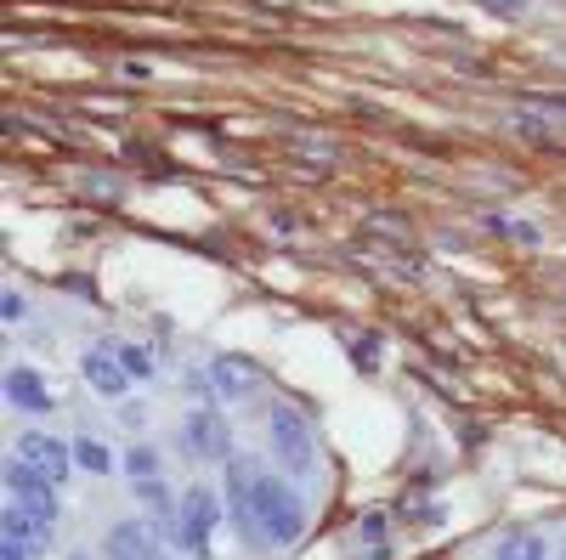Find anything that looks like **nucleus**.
<instances>
[{"mask_svg":"<svg viewBox=\"0 0 566 560\" xmlns=\"http://www.w3.org/2000/svg\"><path fill=\"white\" fill-rule=\"evenodd\" d=\"M255 369L244 357H210V369H205V390L216 402H244V397H255Z\"/></svg>","mask_w":566,"mask_h":560,"instance_id":"9d476101","label":"nucleus"},{"mask_svg":"<svg viewBox=\"0 0 566 560\" xmlns=\"http://www.w3.org/2000/svg\"><path fill=\"white\" fill-rule=\"evenodd\" d=\"M493 560H550V544H544V533H527V526H516V533L498 538Z\"/></svg>","mask_w":566,"mask_h":560,"instance_id":"ddd939ff","label":"nucleus"},{"mask_svg":"<svg viewBox=\"0 0 566 560\" xmlns=\"http://www.w3.org/2000/svg\"><path fill=\"white\" fill-rule=\"evenodd\" d=\"M23 312H28V306H23V294H18V289L0 294V317H7V323H23Z\"/></svg>","mask_w":566,"mask_h":560,"instance_id":"f3484780","label":"nucleus"},{"mask_svg":"<svg viewBox=\"0 0 566 560\" xmlns=\"http://www.w3.org/2000/svg\"><path fill=\"white\" fill-rule=\"evenodd\" d=\"M487 12H498V18H527V7L532 0H482Z\"/></svg>","mask_w":566,"mask_h":560,"instance_id":"a211bd4d","label":"nucleus"},{"mask_svg":"<svg viewBox=\"0 0 566 560\" xmlns=\"http://www.w3.org/2000/svg\"><path fill=\"white\" fill-rule=\"evenodd\" d=\"M0 526H7V538H18V544H28V549H51V538H57V526L51 521H41L28 504H7L0 510Z\"/></svg>","mask_w":566,"mask_h":560,"instance_id":"9b49d317","label":"nucleus"},{"mask_svg":"<svg viewBox=\"0 0 566 560\" xmlns=\"http://www.w3.org/2000/svg\"><path fill=\"white\" fill-rule=\"evenodd\" d=\"M561 560H566V555H561Z\"/></svg>","mask_w":566,"mask_h":560,"instance_id":"4be33fe9","label":"nucleus"},{"mask_svg":"<svg viewBox=\"0 0 566 560\" xmlns=\"http://www.w3.org/2000/svg\"><path fill=\"white\" fill-rule=\"evenodd\" d=\"M12 458H23L28 470H41L51 487H62L74 476V442H62V436H51V431H23L18 442H12Z\"/></svg>","mask_w":566,"mask_h":560,"instance_id":"20e7f679","label":"nucleus"},{"mask_svg":"<svg viewBox=\"0 0 566 560\" xmlns=\"http://www.w3.org/2000/svg\"><path fill=\"white\" fill-rule=\"evenodd\" d=\"M221 481H227V510L232 515H239L244 504H250V487H255V476H261V465H255V458H221Z\"/></svg>","mask_w":566,"mask_h":560,"instance_id":"f8f14e48","label":"nucleus"},{"mask_svg":"<svg viewBox=\"0 0 566 560\" xmlns=\"http://www.w3.org/2000/svg\"><path fill=\"white\" fill-rule=\"evenodd\" d=\"M0 560H35V549L18 544V538H7V544H0Z\"/></svg>","mask_w":566,"mask_h":560,"instance_id":"6ab92c4d","label":"nucleus"},{"mask_svg":"<svg viewBox=\"0 0 566 560\" xmlns=\"http://www.w3.org/2000/svg\"><path fill=\"white\" fill-rule=\"evenodd\" d=\"M244 526V538L261 544V549H289V544H301L307 533V499H301V487H294L289 476H273V470H261L255 487H250V504L232 515Z\"/></svg>","mask_w":566,"mask_h":560,"instance_id":"f257e3e1","label":"nucleus"},{"mask_svg":"<svg viewBox=\"0 0 566 560\" xmlns=\"http://www.w3.org/2000/svg\"><path fill=\"white\" fill-rule=\"evenodd\" d=\"M142 419H148V408H142V402H125V408H119V424H130V431H137Z\"/></svg>","mask_w":566,"mask_h":560,"instance_id":"aec40b11","label":"nucleus"},{"mask_svg":"<svg viewBox=\"0 0 566 560\" xmlns=\"http://www.w3.org/2000/svg\"><path fill=\"white\" fill-rule=\"evenodd\" d=\"M119 74H125V80H153V62H125Z\"/></svg>","mask_w":566,"mask_h":560,"instance_id":"412c9836","label":"nucleus"},{"mask_svg":"<svg viewBox=\"0 0 566 560\" xmlns=\"http://www.w3.org/2000/svg\"><path fill=\"white\" fill-rule=\"evenodd\" d=\"M80 374H85V385L96 390V397H108V402H125V390L137 385V380L125 374V362H119L114 340H103V346H91V351L80 357Z\"/></svg>","mask_w":566,"mask_h":560,"instance_id":"423d86ee","label":"nucleus"},{"mask_svg":"<svg viewBox=\"0 0 566 560\" xmlns=\"http://www.w3.org/2000/svg\"><path fill=\"white\" fill-rule=\"evenodd\" d=\"M182 436L198 458H232V424H227L221 408H193L182 419Z\"/></svg>","mask_w":566,"mask_h":560,"instance_id":"0eeeda50","label":"nucleus"},{"mask_svg":"<svg viewBox=\"0 0 566 560\" xmlns=\"http://www.w3.org/2000/svg\"><path fill=\"white\" fill-rule=\"evenodd\" d=\"M103 555H108V560H164L159 526H153V521H137V515L114 521L108 538H103Z\"/></svg>","mask_w":566,"mask_h":560,"instance_id":"39448f33","label":"nucleus"},{"mask_svg":"<svg viewBox=\"0 0 566 560\" xmlns=\"http://www.w3.org/2000/svg\"><path fill=\"white\" fill-rule=\"evenodd\" d=\"M119 465H125V476H130V487H137V481H159V453L153 447H130L125 458H119Z\"/></svg>","mask_w":566,"mask_h":560,"instance_id":"dca6fc26","label":"nucleus"},{"mask_svg":"<svg viewBox=\"0 0 566 560\" xmlns=\"http://www.w3.org/2000/svg\"><path fill=\"white\" fill-rule=\"evenodd\" d=\"M227 521V510H221V492L210 487V481H193L182 499H176V510H164V533H171V544L187 555V560H210V549H216V526Z\"/></svg>","mask_w":566,"mask_h":560,"instance_id":"f03ea898","label":"nucleus"},{"mask_svg":"<svg viewBox=\"0 0 566 560\" xmlns=\"http://www.w3.org/2000/svg\"><path fill=\"white\" fill-rule=\"evenodd\" d=\"M0 390H7V402H12L18 413H35V419H46V413L57 408V390L46 385V374L28 369V362H12L7 380H0Z\"/></svg>","mask_w":566,"mask_h":560,"instance_id":"6e6552de","label":"nucleus"},{"mask_svg":"<svg viewBox=\"0 0 566 560\" xmlns=\"http://www.w3.org/2000/svg\"><path fill=\"white\" fill-rule=\"evenodd\" d=\"M119 458L108 453V442H96V436H74V470L85 476H114Z\"/></svg>","mask_w":566,"mask_h":560,"instance_id":"4468645a","label":"nucleus"},{"mask_svg":"<svg viewBox=\"0 0 566 560\" xmlns=\"http://www.w3.org/2000/svg\"><path fill=\"white\" fill-rule=\"evenodd\" d=\"M114 351H119V362H125L130 380H153V374H159V357H153L142 340H114Z\"/></svg>","mask_w":566,"mask_h":560,"instance_id":"2eb2a0df","label":"nucleus"},{"mask_svg":"<svg viewBox=\"0 0 566 560\" xmlns=\"http://www.w3.org/2000/svg\"><path fill=\"white\" fill-rule=\"evenodd\" d=\"M266 442H273V458L289 470V481H317V436L301 408L278 402L266 419Z\"/></svg>","mask_w":566,"mask_h":560,"instance_id":"7ed1b4c3","label":"nucleus"},{"mask_svg":"<svg viewBox=\"0 0 566 560\" xmlns=\"http://www.w3.org/2000/svg\"><path fill=\"white\" fill-rule=\"evenodd\" d=\"M7 492H12L18 504L35 510L41 521H51V526H57V515H62V510H57V487H51L41 470H28L23 458H12V465H7Z\"/></svg>","mask_w":566,"mask_h":560,"instance_id":"1a4fd4ad","label":"nucleus"}]
</instances>
